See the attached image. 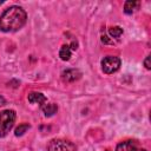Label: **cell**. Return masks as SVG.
<instances>
[{
  "mask_svg": "<svg viewBox=\"0 0 151 151\" xmlns=\"http://www.w3.org/2000/svg\"><path fill=\"white\" fill-rule=\"evenodd\" d=\"M29 127H31V125H29V124H27V123H25V124H20V125L15 129L14 134H15L17 137H20V136H22L25 132H27Z\"/></svg>",
  "mask_w": 151,
  "mask_h": 151,
  "instance_id": "8fae6325",
  "label": "cell"
},
{
  "mask_svg": "<svg viewBox=\"0 0 151 151\" xmlns=\"http://www.w3.org/2000/svg\"><path fill=\"white\" fill-rule=\"evenodd\" d=\"M47 151H76V145L65 139H52L47 144Z\"/></svg>",
  "mask_w": 151,
  "mask_h": 151,
  "instance_id": "3957f363",
  "label": "cell"
},
{
  "mask_svg": "<svg viewBox=\"0 0 151 151\" xmlns=\"http://www.w3.org/2000/svg\"><path fill=\"white\" fill-rule=\"evenodd\" d=\"M28 101L33 104H44L46 103V97L40 92H31L28 94Z\"/></svg>",
  "mask_w": 151,
  "mask_h": 151,
  "instance_id": "ba28073f",
  "label": "cell"
},
{
  "mask_svg": "<svg viewBox=\"0 0 151 151\" xmlns=\"http://www.w3.org/2000/svg\"><path fill=\"white\" fill-rule=\"evenodd\" d=\"M15 111L4 110L0 112V137H6L15 122Z\"/></svg>",
  "mask_w": 151,
  "mask_h": 151,
  "instance_id": "7a4b0ae2",
  "label": "cell"
},
{
  "mask_svg": "<svg viewBox=\"0 0 151 151\" xmlns=\"http://www.w3.org/2000/svg\"><path fill=\"white\" fill-rule=\"evenodd\" d=\"M41 111L44 112V114L46 117H51L54 113H57L58 106L54 103H44V104H41Z\"/></svg>",
  "mask_w": 151,
  "mask_h": 151,
  "instance_id": "52a82bcc",
  "label": "cell"
},
{
  "mask_svg": "<svg viewBox=\"0 0 151 151\" xmlns=\"http://www.w3.org/2000/svg\"><path fill=\"white\" fill-rule=\"evenodd\" d=\"M59 57L64 61L70 60V58H71V48H70L68 45H63L61 46V48L59 51Z\"/></svg>",
  "mask_w": 151,
  "mask_h": 151,
  "instance_id": "30bf717a",
  "label": "cell"
},
{
  "mask_svg": "<svg viewBox=\"0 0 151 151\" xmlns=\"http://www.w3.org/2000/svg\"><path fill=\"white\" fill-rule=\"evenodd\" d=\"M81 77V72L77 68H68L63 71L61 73V79L66 83H73L76 80H78Z\"/></svg>",
  "mask_w": 151,
  "mask_h": 151,
  "instance_id": "5b68a950",
  "label": "cell"
},
{
  "mask_svg": "<svg viewBox=\"0 0 151 151\" xmlns=\"http://www.w3.org/2000/svg\"><path fill=\"white\" fill-rule=\"evenodd\" d=\"M119 67H120V59L118 57L109 55L101 60V70L106 74L114 73L116 71L119 70Z\"/></svg>",
  "mask_w": 151,
  "mask_h": 151,
  "instance_id": "277c9868",
  "label": "cell"
},
{
  "mask_svg": "<svg viewBox=\"0 0 151 151\" xmlns=\"http://www.w3.org/2000/svg\"><path fill=\"white\" fill-rule=\"evenodd\" d=\"M139 5H140L139 1H126L124 5V12L126 14H132L139 7Z\"/></svg>",
  "mask_w": 151,
  "mask_h": 151,
  "instance_id": "9c48e42d",
  "label": "cell"
},
{
  "mask_svg": "<svg viewBox=\"0 0 151 151\" xmlns=\"http://www.w3.org/2000/svg\"><path fill=\"white\" fill-rule=\"evenodd\" d=\"M144 66H145L147 70L151 68V65H150V55H147V57L144 59Z\"/></svg>",
  "mask_w": 151,
  "mask_h": 151,
  "instance_id": "4fadbf2b",
  "label": "cell"
},
{
  "mask_svg": "<svg viewBox=\"0 0 151 151\" xmlns=\"http://www.w3.org/2000/svg\"><path fill=\"white\" fill-rule=\"evenodd\" d=\"M26 20L25 9L19 6H11L0 15V29L2 32H17L24 27Z\"/></svg>",
  "mask_w": 151,
  "mask_h": 151,
  "instance_id": "6da1fadb",
  "label": "cell"
},
{
  "mask_svg": "<svg viewBox=\"0 0 151 151\" xmlns=\"http://www.w3.org/2000/svg\"><path fill=\"white\" fill-rule=\"evenodd\" d=\"M77 46H78V42H77V41H72V44H71L70 48H71V50H73V51H76V50H77Z\"/></svg>",
  "mask_w": 151,
  "mask_h": 151,
  "instance_id": "5bb4252c",
  "label": "cell"
},
{
  "mask_svg": "<svg viewBox=\"0 0 151 151\" xmlns=\"http://www.w3.org/2000/svg\"><path fill=\"white\" fill-rule=\"evenodd\" d=\"M2 2H4V1H0V5H1V4H2Z\"/></svg>",
  "mask_w": 151,
  "mask_h": 151,
  "instance_id": "2e32d148",
  "label": "cell"
},
{
  "mask_svg": "<svg viewBox=\"0 0 151 151\" xmlns=\"http://www.w3.org/2000/svg\"><path fill=\"white\" fill-rule=\"evenodd\" d=\"M109 33L112 38H119L123 34V28H120L119 26H114V27H111L109 29Z\"/></svg>",
  "mask_w": 151,
  "mask_h": 151,
  "instance_id": "7c38bea8",
  "label": "cell"
},
{
  "mask_svg": "<svg viewBox=\"0 0 151 151\" xmlns=\"http://www.w3.org/2000/svg\"><path fill=\"white\" fill-rule=\"evenodd\" d=\"M5 104H6V99L2 96H0V106H4Z\"/></svg>",
  "mask_w": 151,
  "mask_h": 151,
  "instance_id": "9a60e30c",
  "label": "cell"
},
{
  "mask_svg": "<svg viewBox=\"0 0 151 151\" xmlns=\"http://www.w3.org/2000/svg\"><path fill=\"white\" fill-rule=\"evenodd\" d=\"M140 147H138L137 143L133 140H126V142H122L117 145L116 151H138Z\"/></svg>",
  "mask_w": 151,
  "mask_h": 151,
  "instance_id": "8992f818",
  "label": "cell"
}]
</instances>
